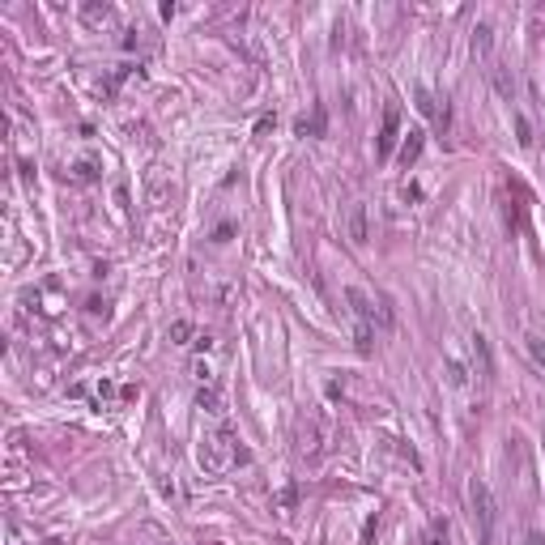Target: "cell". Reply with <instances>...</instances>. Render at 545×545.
<instances>
[{"label": "cell", "mask_w": 545, "mask_h": 545, "mask_svg": "<svg viewBox=\"0 0 545 545\" xmlns=\"http://www.w3.org/2000/svg\"><path fill=\"white\" fill-rule=\"evenodd\" d=\"M294 132H299V137H324V132H328V111L315 103L311 115H299V119H294Z\"/></svg>", "instance_id": "cell-6"}, {"label": "cell", "mask_w": 545, "mask_h": 545, "mask_svg": "<svg viewBox=\"0 0 545 545\" xmlns=\"http://www.w3.org/2000/svg\"><path fill=\"white\" fill-rule=\"evenodd\" d=\"M405 132H401V107L396 103H388L384 107V128H379V141H375V154L379 158H392V150H396V141H401Z\"/></svg>", "instance_id": "cell-4"}, {"label": "cell", "mask_w": 545, "mask_h": 545, "mask_svg": "<svg viewBox=\"0 0 545 545\" xmlns=\"http://www.w3.org/2000/svg\"><path fill=\"white\" fill-rule=\"evenodd\" d=\"M448 379H452L456 388H460V384L468 379V375H464V366H460V362H448Z\"/></svg>", "instance_id": "cell-21"}, {"label": "cell", "mask_w": 545, "mask_h": 545, "mask_svg": "<svg viewBox=\"0 0 545 545\" xmlns=\"http://www.w3.org/2000/svg\"><path fill=\"white\" fill-rule=\"evenodd\" d=\"M192 333H196V328L188 324V319H175V324H170V333H166V337L175 341V345H188V341H192Z\"/></svg>", "instance_id": "cell-16"}, {"label": "cell", "mask_w": 545, "mask_h": 545, "mask_svg": "<svg viewBox=\"0 0 545 545\" xmlns=\"http://www.w3.org/2000/svg\"><path fill=\"white\" fill-rule=\"evenodd\" d=\"M98 170H103V162H98L94 154H86V158H77V162L68 166V175H72V179H81V184H94V179H98Z\"/></svg>", "instance_id": "cell-10"}, {"label": "cell", "mask_w": 545, "mask_h": 545, "mask_svg": "<svg viewBox=\"0 0 545 545\" xmlns=\"http://www.w3.org/2000/svg\"><path fill=\"white\" fill-rule=\"evenodd\" d=\"M196 405H201L205 413H226V401H221V392H217L213 384H205V388H201V396H196Z\"/></svg>", "instance_id": "cell-12"}, {"label": "cell", "mask_w": 545, "mask_h": 545, "mask_svg": "<svg viewBox=\"0 0 545 545\" xmlns=\"http://www.w3.org/2000/svg\"><path fill=\"white\" fill-rule=\"evenodd\" d=\"M464 494H468V515H473V528H477V541L482 545H494V494H490V486L482 482V477H468V486H464Z\"/></svg>", "instance_id": "cell-2"}, {"label": "cell", "mask_w": 545, "mask_h": 545, "mask_svg": "<svg viewBox=\"0 0 545 545\" xmlns=\"http://www.w3.org/2000/svg\"><path fill=\"white\" fill-rule=\"evenodd\" d=\"M196 460H201V468L205 473H226V468H235L239 460H247V452L239 448V435H235V426H217V430H209L205 439H201V448H196Z\"/></svg>", "instance_id": "cell-1"}, {"label": "cell", "mask_w": 545, "mask_h": 545, "mask_svg": "<svg viewBox=\"0 0 545 545\" xmlns=\"http://www.w3.org/2000/svg\"><path fill=\"white\" fill-rule=\"evenodd\" d=\"M490 47H494V26L490 21H477V30H473V56H490Z\"/></svg>", "instance_id": "cell-11"}, {"label": "cell", "mask_w": 545, "mask_h": 545, "mask_svg": "<svg viewBox=\"0 0 545 545\" xmlns=\"http://www.w3.org/2000/svg\"><path fill=\"white\" fill-rule=\"evenodd\" d=\"M494 90H499V94L507 98V103H511V98H515V77H511V72H507V68H494Z\"/></svg>", "instance_id": "cell-15"}, {"label": "cell", "mask_w": 545, "mask_h": 545, "mask_svg": "<svg viewBox=\"0 0 545 545\" xmlns=\"http://www.w3.org/2000/svg\"><path fill=\"white\" fill-rule=\"evenodd\" d=\"M354 345H358V354H370V324H358V333H354Z\"/></svg>", "instance_id": "cell-19"}, {"label": "cell", "mask_w": 545, "mask_h": 545, "mask_svg": "<svg viewBox=\"0 0 545 545\" xmlns=\"http://www.w3.org/2000/svg\"><path fill=\"white\" fill-rule=\"evenodd\" d=\"M115 13H111V5H81V21H86V26H107V21H111Z\"/></svg>", "instance_id": "cell-13"}, {"label": "cell", "mask_w": 545, "mask_h": 545, "mask_svg": "<svg viewBox=\"0 0 545 545\" xmlns=\"http://www.w3.org/2000/svg\"><path fill=\"white\" fill-rule=\"evenodd\" d=\"M345 303L354 307V315H358V324H375V315L388 324V311H375V299H370L366 290H358V286H350L345 290Z\"/></svg>", "instance_id": "cell-5"}, {"label": "cell", "mask_w": 545, "mask_h": 545, "mask_svg": "<svg viewBox=\"0 0 545 545\" xmlns=\"http://www.w3.org/2000/svg\"><path fill=\"white\" fill-rule=\"evenodd\" d=\"M515 141L519 145H533V123H528V115H515Z\"/></svg>", "instance_id": "cell-17"}, {"label": "cell", "mask_w": 545, "mask_h": 545, "mask_svg": "<svg viewBox=\"0 0 545 545\" xmlns=\"http://www.w3.org/2000/svg\"><path fill=\"white\" fill-rule=\"evenodd\" d=\"M413 98H417V111H422L430 123H435V132H443V137H448V128H452V107H448V98H439V94H430L426 86H417L413 90Z\"/></svg>", "instance_id": "cell-3"}, {"label": "cell", "mask_w": 545, "mask_h": 545, "mask_svg": "<svg viewBox=\"0 0 545 545\" xmlns=\"http://www.w3.org/2000/svg\"><path fill=\"white\" fill-rule=\"evenodd\" d=\"M473 370H477V379H494V354H490V341L482 333H473Z\"/></svg>", "instance_id": "cell-7"}, {"label": "cell", "mask_w": 545, "mask_h": 545, "mask_svg": "<svg viewBox=\"0 0 545 545\" xmlns=\"http://www.w3.org/2000/svg\"><path fill=\"white\" fill-rule=\"evenodd\" d=\"M426 545H448V519H435L430 524V541Z\"/></svg>", "instance_id": "cell-18"}, {"label": "cell", "mask_w": 545, "mask_h": 545, "mask_svg": "<svg viewBox=\"0 0 545 545\" xmlns=\"http://www.w3.org/2000/svg\"><path fill=\"white\" fill-rule=\"evenodd\" d=\"M422 150H426V132L422 128H409L401 137V154H396V158H401V166H413L417 158H422Z\"/></svg>", "instance_id": "cell-9"}, {"label": "cell", "mask_w": 545, "mask_h": 545, "mask_svg": "<svg viewBox=\"0 0 545 545\" xmlns=\"http://www.w3.org/2000/svg\"><path fill=\"white\" fill-rule=\"evenodd\" d=\"M230 235H235V221H221V226L213 230V243H230Z\"/></svg>", "instance_id": "cell-20"}, {"label": "cell", "mask_w": 545, "mask_h": 545, "mask_svg": "<svg viewBox=\"0 0 545 545\" xmlns=\"http://www.w3.org/2000/svg\"><path fill=\"white\" fill-rule=\"evenodd\" d=\"M528 545H541V537H537V533H528Z\"/></svg>", "instance_id": "cell-22"}, {"label": "cell", "mask_w": 545, "mask_h": 545, "mask_svg": "<svg viewBox=\"0 0 545 545\" xmlns=\"http://www.w3.org/2000/svg\"><path fill=\"white\" fill-rule=\"evenodd\" d=\"M524 350H528V358H533V366L545 375V337H537V333H528L524 337Z\"/></svg>", "instance_id": "cell-14"}, {"label": "cell", "mask_w": 545, "mask_h": 545, "mask_svg": "<svg viewBox=\"0 0 545 545\" xmlns=\"http://www.w3.org/2000/svg\"><path fill=\"white\" fill-rule=\"evenodd\" d=\"M345 230H350V243H354V247H362V243L370 239V226H366V205H362V201H354V205H350Z\"/></svg>", "instance_id": "cell-8"}]
</instances>
